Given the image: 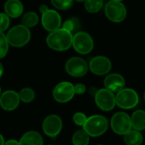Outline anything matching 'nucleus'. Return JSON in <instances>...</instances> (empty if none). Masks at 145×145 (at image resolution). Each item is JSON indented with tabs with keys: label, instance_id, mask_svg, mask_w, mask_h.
<instances>
[{
	"label": "nucleus",
	"instance_id": "f257e3e1",
	"mask_svg": "<svg viewBox=\"0 0 145 145\" xmlns=\"http://www.w3.org/2000/svg\"><path fill=\"white\" fill-rule=\"evenodd\" d=\"M73 35L72 32L62 27L50 32L46 37V43L49 48L56 51H66L73 46Z\"/></svg>",
	"mask_w": 145,
	"mask_h": 145
},
{
	"label": "nucleus",
	"instance_id": "f03ea898",
	"mask_svg": "<svg viewBox=\"0 0 145 145\" xmlns=\"http://www.w3.org/2000/svg\"><path fill=\"white\" fill-rule=\"evenodd\" d=\"M9 44L15 48H21L26 45L31 39L29 28L18 25L12 27L6 35Z\"/></svg>",
	"mask_w": 145,
	"mask_h": 145
},
{
	"label": "nucleus",
	"instance_id": "7ed1b4c3",
	"mask_svg": "<svg viewBox=\"0 0 145 145\" xmlns=\"http://www.w3.org/2000/svg\"><path fill=\"white\" fill-rule=\"evenodd\" d=\"M109 127V121L106 117L101 115H94L87 118L83 129L90 137H99L106 133Z\"/></svg>",
	"mask_w": 145,
	"mask_h": 145
},
{
	"label": "nucleus",
	"instance_id": "20e7f679",
	"mask_svg": "<svg viewBox=\"0 0 145 145\" xmlns=\"http://www.w3.org/2000/svg\"><path fill=\"white\" fill-rule=\"evenodd\" d=\"M116 105L123 110H130L136 107L139 102L138 93L132 88H123L115 96Z\"/></svg>",
	"mask_w": 145,
	"mask_h": 145
},
{
	"label": "nucleus",
	"instance_id": "39448f33",
	"mask_svg": "<svg viewBox=\"0 0 145 145\" xmlns=\"http://www.w3.org/2000/svg\"><path fill=\"white\" fill-rule=\"evenodd\" d=\"M110 126L113 132L119 135H126L132 127L131 117L125 112L115 113L111 118Z\"/></svg>",
	"mask_w": 145,
	"mask_h": 145
},
{
	"label": "nucleus",
	"instance_id": "423d86ee",
	"mask_svg": "<svg viewBox=\"0 0 145 145\" xmlns=\"http://www.w3.org/2000/svg\"><path fill=\"white\" fill-rule=\"evenodd\" d=\"M104 12L107 18L115 23H120L123 21L126 17V8L121 2H116L110 0L104 7Z\"/></svg>",
	"mask_w": 145,
	"mask_h": 145
},
{
	"label": "nucleus",
	"instance_id": "0eeeda50",
	"mask_svg": "<svg viewBox=\"0 0 145 145\" xmlns=\"http://www.w3.org/2000/svg\"><path fill=\"white\" fill-rule=\"evenodd\" d=\"M73 47L77 53L87 54L92 51L94 42L90 34L85 31H79L73 35Z\"/></svg>",
	"mask_w": 145,
	"mask_h": 145
},
{
	"label": "nucleus",
	"instance_id": "6e6552de",
	"mask_svg": "<svg viewBox=\"0 0 145 145\" xmlns=\"http://www.w3.org/2000/svg\"><path fill=\"white\" fill-rule=\"evenodd\" d=\"M89 66L86 61L79 57L70 58L65 65V70L67 73L73 77L84 76L88 71Z\"/></svg>",
	"mask_w": 145,
	"mask_h": 145
},
{
	"label": "nucleus",
	"instance_id": "1a4fd4ad",
	"mask_svg": "<svg viewBox=\"0 0 145 145\" xmlns=\"http://www.w3.org/2000/svg\"><path fill=\"white\" fill-rule=\"evenodd\" d=\"M94 97L97 105L103 111L112 110L116 105L114 93L108 90L107 88L99 89Z\"/></svg>",
	"mask_w": 145,
	"mask_h": 145
},
{
	"label": "nucleus",
	"instance_id": "9d476101",
	"mask_svg": "<svg viewBox=\"0 0 145 145\" xmlns=\"http://www.w3.org/2000/svg\"><path fill=\"white\" fill-rule=\"evenodd\" d=\"M75 94L74 86L68 82L58 83L53 90V97L59 103H67L70 101Z\"/></svg>",
	"mask_w": 145,
	"mask_h": 145
},
{
	"label": "nucleus",
	"instance_id": "9b49d317",
	"mask_svg": "<svg viewBox=\"0 0 145 145\" xmlns=\"http://www.w3.org/2000/svg\"><path fill=\"white\" fill-rule=\"evenodd\" d=\"M42 127L45 135L56 138L62 129V121L58 116L50 115L44 120Z\"/></svg>",
	"mask_w": 145,
	"mask_h": 145
},
{
	"label": "nucleus",
	"instance_id": "f8f14e48",
	"mask_svg": "<svg viewBox=\"0 0 145 145\" xmlns=\"http://www.w3.org/2000/svg\"><path fill=\"white\" fill-rule=\"evenodd\" d=\"M89 67L93 74L97 76H103L110 71L112 68V63L109 58L100 55L91 59Z\"/></svg>",
	"mask_w": 145,
	"mask_h": 145
},
{
	"label": "nucleus",
	"instance_id": "ddd939ff",
	"mask_svg": "<svg viewBox=\"0 0 145 145\" xmlns=\"http://www.w3.org/2000/svg\"><path fill=\"white\" fill-rule=\"evenodd\" d=\"M41 23L43 27L46 31L52 32L61 28L62 18L57 11L53 9H49L47 12L42 14Z\"/></svg>",
	"mask_w": 145,
	"mask_h": 145
},
{
	"label": "nucleus",
	"instance_id": "4468645a",
	"mask_svg": "<svg viewBox=\"0 0 145 145\" xmlns=\"http://www.w3.org/2000/svg\"><path fill=\"white\" fill-rule=\"evenodd\" d=\"M19 93L13 90H7L0 97V106L6 111L15 110L20 104Z\"/></svg>",
	"mask_w": 145,
	"mask_h": 145
},
{
	"label": "nucleus",
	"instance_id": "2eb2a0df",
	"mask_svg": "<svg viewBox=\"0 0 145 145\" xmlns=\"http://www.w3.org/2000/svg\"><path fill=\"white\" fill-rule=\"evenodd\" d=\"M126 81L124 77L117 73H112L108 75L104 79L105 88L111 91L112 93H118L124 88Z\"/></svg>",
	"mask_w": 145,
	"mask_h": 145
},
{
	"label": "nucleus",
	"instance_id": "dca6fc26",
	"mask_svg": "<svg viewBox=\"0 0 145 145\" xmlns=\"http://www.w3.org/2000/svg\"><path fill=\"white\" fill-rule=\"evenodd\" d=\"M3 8L5 14L11 18H17L23 13V4L20 0H7Z\"/></svg>",
	"mask_w": 145,
	"mask_h": 145
},
{
	"label": "nucleus",
	"instance_id": "f3484780",
	"mask_svg": "<svg viewBox=\"0 0 145 145\" xmlns=\"http://www.w3.org/2000/svg\"><path fill=\"white\" fill-rule=\"evenodd\" d=\"M20 145H43L44 141L40 133L36 131L26 133L19 141Z\"/></svg>",
	"mask_w": 145,
	"mask_h": 145
},
{
	"label": "nucleus",
	"instance_id": "a211bd4d",
	"mask_svg": "<svg viewBox=\"0 0 145 145\" xmlns=\"http://www.w3.org/2000/svg\"><path fill=\"white\" fill-rule=\"evenodd\" d=\"M132 126L134 128V130L137 131H143L145 129V111L142 110H136L132 117Z\"/></svg>",
	"mask_w": 145,
	"mask_h": 145
},
{
	"label": "nucleus",
	"instance_id": "6ab92c4d",
	"mask_svg": "<svg viewBox=\"0 0 145 145\" xmlns=\"http://www.w3.org/2000/svg\"><path fill=\"white\" fill-rule=\"evenodd\" d=\"M124 142L126 145H141L143 143V135L139 131L131 130L124 136Z\"/></svg>",
	"mask_w": 145,
	"mask_h": 145
},
{
	"label": "nucleus",
	"instance_id": "aec40b11",
	"mask_svg": "<svg viewBox=\"0 0 145 145\" xmlns=\"http://www.w3.org/2000/svg\"><path fill=\"white\" fill-rule=\"evenodd\" d=\"M38 22V15L35 12H27L26 13L21 19V25L27 27H34Z\"/></svg>",
	"mask_w": 145,
	"mask_h": 145
},
{
	"label": "nucleus",
	"instance_id": "412c9836",
	"mask_svg": "<svg viewBox=\"0 0 145 145\" xmlns=\"http://www.w3.org/2000/svg\"><path fill=\"white\" fill-rule=\"evenodd\" d=\"M72 140L73 145H88L90 142V136L84 129L79 130L73 134Z\"/></svg>",
	"mask_w": 145,
	"mask_h": 145
},
{
	"label": "nucleus",
	"instance_id": "4be33fe9",
	"mask_svg": "<svg viewBox=\"0 0 145 145\" xmlns=\"http://www.w3.org/2000/svg\"><path fill=\"white\" fill-rule=\"evenodd\" d=\"M103 6V0H85V8L91 14L98 13Z\"/></svg>",
	"mask_w": 145,
	"mask_h": 145
},
{
	"label": "nucleus",
	"instance_id": "5701e85b",
	"mask_svg": "<svg viewBox=\"0 0 145 145\" xmlns=\"http://www.w3.org/2000/svg\"><path fill=\"white\" fill-rule=\"evenodd\" d=\"M20 99L24 103H30L35 99V93L32 88H25L19 92Z\"/></svg>",
	"mask_w": 145,
	"mask_h": 145
},
{
	"label": "nucleus",
	"instance_id": "b1692460",
	"mask_svg": "<svg viewBox=\"0 0 145 145\" xmlns=\"http://www.w3.org/2000/svg\"><path fill=\"white\" fill-rule=\"evenodd\" d=\"M50 2L59 10H68L73 4V0H50Z\"/></svg>",
	"mask_w": 145,
	"mask_h": 145
},
{
	"label": "nucleus",
	"instance_id": "393cba45",
	"mask_svg": "<svg viewBox=\"0 0 145 145\" xmlns=\"http://www.w3.org/2000/svg\"><path fill=\"white\" fill-rule=\"evenodd\" d=\"M9 42L6 35L0 31V59L5 57L9 50Z\"/></svg>",
	"mask_w": 145,
	"mask_h": 145
},
{
	"label": "nucleus",
	"instance_id": "a878e982",
	"mask_svg": "<svg viewBox=\"0 0 145 145\" xmlns=\"http://www.w3.org/2000/svg\"><path fill=\"white\" fill-rule=\"evenodd\" d=\"M79 20L75 18H72V19H68L63 22L62 28L73 33L79 28Z\"/></svg>",
	"mask_w": 145,
	"mask_h": 145
},
{
	"label": "nucleus",
	"instance_id": "bb28decb",
	"mask_svg": "<svg viewBox=\"0 0 145 145\" xmlns=\"http://www.w3.org/2000/svg\"><path fill=\"white\" fill-rule=\"evenodd\" d=\"M9 16L7 15L5 13H0V31L3 32L6 31L10 24Z\"/></svg>",
	"mask_w": 145,
	"mask_h": 145
},
{
	"label": "nucleus",
	"instance_id": "cd10ccee",
	"mask_svg": "<svg viewBox=\"0 0 145 145\" xmlns=\"http://www.w3.org/2000/svg\"><path fill=\"white\" fill-rule=\"evenodd\" d=\"M73 120L76 125L80 126V127H84V125L85 124V122L87 121V117L85 114H83L81 112H77L73 115Z\"/></svg>",
	"mask_w": 145,
	"mask_h": 145
},
{
	"label": "nucleus",
	"instance_id": "c85d7f7f",
	"mask_svg": "<svg viewBox=\"0 0 145 145\" xmlns=\"http://www.w3.org/2000/svg\"><path fill=\"white\" fill-rule=\"evenodd\" d=\"M74 91L76 94H79V95L83 94L86 91V87L83 83H79L74 86Z\"/></svg>",
	"mask_w": 145,
	"mask_h": 145
},
{
	"label": "nucleus",
	"instance_id": "c756f323",
	"mask_svg": "<svg viewBox=\"0 0 145 145\" xmlns=\"http://www.w3.org/2000/svg\"><path fill=\"white\" fill-rule=\"evenodd\" d=\"M49 10V8H48V6L47 5H45V4H41L40 5V7H39V11H40V13L43 14H44L45 12H47Z\"/></svg>",
	"mask_w": 145,
	"mask_h": 145
},
{
	"label": "nucleus",
	"instance_id": "7c9ffc66",
	"mask_svg": "<svg viewBox=\"0 0 145 145\" xmlns=\"http://www.w3.org/2000/svg\"><path fill=\"white\" fill-rule=\"evenodd\" d=\"M4 145H20V143L15 139H9V140L5 142Z\"/></svg>",
	"mask_w": 145,
	"mask_h": 145
},
{
	"label": "nucleus",
	"instance_id": "2f4dec72",
	"mask_svg": "<svg viewBox=\"0 0 145 145\" xmlns=\"http://www.w3.org/2000/svg\"><path fill=\"white\" fill-rule=\"evenodd\" d=\"M5 142H4V138L3 137L2 134H0V145H4Z\"/></svg>",
	"mask_w": 145,
	"mask_h": 145
},
{
	"label": "nucleus",
	"instance_id": "473e14b6",
	"mask_svg": "<svg viewBox=\"0 0 145 145\" xmlns=\"http://www.w3.org/2000/svg\"><path fill=\"white\" fill-rule=\"evenodd\" d=\"M3 65L0 63V78H1V76H3Z\"/></svg>",
	"mask_w": 145,
	"mask_h": 145
},
{
	"label": "nucleus",
	"instance_id": "72a5a7b5",
	"mask_svg": "<svg viewBox=\"0 0 145 145\" xmlns=\"http://www.w3.org/2000/svg\"><path fill=\"white\" fill-rule=\"evenodd\" d=\"M76 2H79V3H81V2H85V0H75Z\"/></svg>",
	"mask_w": 145,
	"mask_h": 145
},
{
	"label": "nucleus",
	"instance_id": "f704fd0d",
	"mask_svg": "<svg viewBox=\"0 0 145 145\" xmlns=\"http://www.w3.org/2000/svg\"><path fill=\"white\" fill-rule=\"evenodd\" d=\"M112 1H116V2H121L122 0H112Z\"/></svg>",
	"mask_w": 145,
	"mask_h": 145
},
{
	"label": "nucleus",
	"instance_id": "c9c22d12",
	"mask_svg": "<svg viewBox=\"0 0 145 145\" xmlns=\"http://www.w3.org/2000/svg\"><path fill=\"white\" fill-rule=\"evenodd\" d=\"M144 101H145V93H144Z\"/></svg>",
	"mask_w": 145,
	"mask_h": 145
},
{
	"label": "nucleus",
	"instance_id": "e433bc0d",
	"mask_svg": "<svg viewBox=\"0 0 145 145\" xmlns=\"http://www.w3.org/2000/svg\"><path fill=\"white\" fill-rule=\"evenodd\" d=\"M0 94H1V88H0Z\"/></svg>",
	"mask_w": 145,
	"mask_h": 145
},
{
	"label": "nucleus",
	"instance_id": "4c0bfd02",
	"mask_svg": "<svg viewBox=\"0 0 145 145\" xmlns=\"http://www.w3.org/2000/svg\"><path fill=\"white\" fill-rule=\"evenodd\" d=\"M97 145H102V144H97Z\"/></svg>",
	"mask_w": 145,
	"mask_h": 145
}]
</instances>
